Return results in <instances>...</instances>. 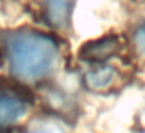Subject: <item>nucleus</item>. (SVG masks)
I'll list each match as a JSON object with an SVG mask.
<instances>
[{
	"mask_svg": "<svg viewBox=\"0 0 145 133\" xmlns=\"http://www.w3.org/2000/svg\"><path fill=\"white\" fill-rule=\"evenodd\" d=\"M117 80V69L106 63H92L84 74V83L94 91H106Z\"/></svg>",
	"mask_w": 145,
	"mask_h": 133,
	"instance_id": "nucleus-4",
	"label": "nucleus"
},
{
	"mask_svg": "<svg viewBox=\"0 0 145 133\" xmlns=\"http://www.w3.org/2000/svg\"><path fill=\"white\" fill-rule=\"evenodd\" d=\"M122 49V39L119 36H106L84 44L78 52L80 58L89 63H106L108 60L119 53Z\"/></svg>",
	"mask_w": 145,
	"mask_h": 133,
	"instance_id": "nucleus-3",
	"label": "nucleus"
},
{
	"mask_svg": "<svg viewBox=\"0 0 145 133\" xmlns=\"http://www.w3.org/2000/svg\"><path fill=\"white\" fill-rule=\"evenodd\" d=\"M30 133H55L53 130H35V132H30Z\"/></svg>",
	"mask_w": 145,
	"mask_h": 133,
	"instance_id": "nucleus-7",
	"label": "nucleus"
},
{
	"mask_svg": "<svg viewBox=\"0 0 145 133\" xmlns=\"http://www.w3.org/2000/svg\"><path fill=\"white\" fill-rule=\"evenodd\" d=\"M72 0H45V16L47 20L56 28L67 24Z\"/></svg>",
	"mask_w": 145,
	"mask_h": 133,
	"instance_id": "nucleus-5",
	"label": "nucleus"
},
{
	"mask_svg": "<svg viewBox=\"0 0 145 133\" xmlns=\"http://www.w3.org/2000/svg\"><path fill=\"white\" fill-rule=\"evenodd\" d=\"M2 53L11 78L27 86L50 78L59 63L56 39L30 28L8 32L3 36Z\"/></svg>",
	"mask_w": 145,
	"mask_h": 133,
	"instance_id": "nucleus-1",
	"label": "nucleus"
},
{
	"mask_svg": "<svg viewBox=\"0 0 145 133\" xmlns=\"http://www.w3.org/2000/svg\"><path fill=\"white\" fill-rule=\"evenodd\" d=\"M134 44H136V47H137V50L145 57V24L140 25L137 30H136V33H134Z\"/></svg>",
	"mask_w": 145,
	"mask_h": 133,
	"instance_id": "nucleus-6",
	"label": "nucleus"
},
{
	"mask_svg": "<svg viewBox=\"0 0 145 133\" xmlns=\"http://www.w3.org/2000/svg\"><path fill=\"white\" fill-rule=\"evenodd\" d=\"M31 92L14 78H0V133L13 130L31 110Z\"/></svg>",
	"mask_w": 145,
	"mask_h": 133,
	"instance_id": "nucleus-2",
	"label": "nucleus"
}]
</instances>
